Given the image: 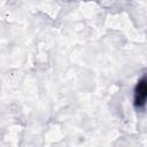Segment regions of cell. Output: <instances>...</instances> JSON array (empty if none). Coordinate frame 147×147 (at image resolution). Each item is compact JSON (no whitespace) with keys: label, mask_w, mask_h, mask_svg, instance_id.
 Wrapping results in <instances>:
<instances>
[{"label":"cell","mask_w":147,"mask_h":147,"mask_svg":"<svg viewBox=\"0 0 147 147\" xmlns=\"http://www.w3.org/2000/svg\"><path fill=\"white\" fill-rule=\"evenodd\" d=\"M147 102V75L142 77L134 88V106L142 108Z\"/></svg>","instance_id":"cell-1"}]
</instances>
